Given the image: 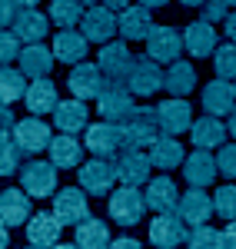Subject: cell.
I'll use <instances>...</instances> for the list:
<instances>
[{"instance_id":"28","label":"cell","mask_w":236,"mask_h":249,"mask_svg":"<svg viewBox=\"0 0 236 249\" xmlns=\"http://www.w3.org/2000/svg\"><path fill=\"white\" fill-rule=\"evenodd\" d=\"M150 160H153V166L157 170H177V166H183V143H177V136H170V133H163L150 146Z\"/></svg>"},{"instance_id":"33","label":"cell","mask_w":236,"mask_h":249,"mask_svg":"<svg viewBox=\"0 0 236 249\" xmlns=\"http://www.w3.org/2000/svg\"><path fill=\"white\" fill-rule=\"evenodd\" d=\"M77 246L80 249H110V226L100 219H83L77 226Z\"/></svg>"},{"instance_id":"7","label":"cell","mask_w":236,"mask_h":249,"mask_svg":"<svg viewBox=\"0 0 236 249\" xmlns=\"http://www.w3.org/2000/svg\"><path fill=\"white\" fill-rule=\"evenodd\" d=\"M90 193L77 190V186H67V190L54 193V213L63 226H80L83 219H90V203H87Z\"/></svg>"},{"instance_id":"17","label":"cell","mask_w":236,"mask_h":249,"mask_svg":"<svg viewBox=\"0 0 236 249\" xmlns=\"http://www.w3.org/2000/svg\"><path fill=\"white\" fill-rule=\"evenodd\" d=\"M217 170H219L217 156L210 153V150H200V146L183 160V176H186V183H190V186H200V190L217 179Z\"/></svg>"},{"instance_id":"36","label":"cell","mask_w":236,"mask_h":249,"mask_svg":"<svg viewBox=\"0 0 236 249\" xmlns=\"http://www.w3.org/2000/svg\"><path fill=\"white\" fill-rule=\"evenodd\" d=\"M23 96H27V73L3 67V73H0V100H3V107L17 103Z\"/></svg>"},{"instance_id":"4","label":"cell","mask_w":236,"mask_h":249,"mask_svg":"<svg viewBox=\"0 0 236 249\" xmlns=\"http://www.w3.org/2000/svg\"><path fill=\"white\" fill-rule=\"evenodd\" d=\"M80 34L90 40V43H110L113 34H120V14H113L110 7H87V14L80 20Z\"/></svg>"},{"instance_id":"51","label":"cell","mask_w":236,"mask_h":249,"mask_svg":"<svg viewBox=\"0 0 236 249\" xmlns=\"http://www.w3.org/2000/svg\"><path fill=\"white\" fill-rule=\"evenodd\" d=\"M180 3H183V7H203L206 0H180Z\"/></svg>"},{"instance_id":"35","label":"cell","mask_w":236,"mask_h":249,"mask_svg":"<svg viewBox=\"0 0 236 249\" xmlns=\"http://www.w3.org/2000/svg\"><path fill=\"white\" fill-rule=\"evenodd\" d=\"M83 7H87L83 0H50V20L60 30H73L83 20V14H87Z\"/></svg>"},{"instance_id":"54","label":"cell","mask_w":236,"mask_h":249,"mask_svg":"<svg viewBox=\"0 0 236 249\" xmlns=\"http://www.w3.org/2000/svg\"><path fill=\"white\" fill-rule=\"evenodd\" d=\"M20 3H23V7H37L40 0H20Z\"/></svg>"},{"instance_id":"48","label":"cell","mask_w":236,"mask_h":249,"mask_svg":"<svg viewBox=\"0 0 236 249\" xmlns=\"http://www.w3.org/2000/svg\"><path fill=\"white\" fill-rule=\"evenodd\" d=\"M226 37H230V40L236 43V10L230 14V17H226Z\"/></svg>"},{"instance_id":"20","label":"cell","mask_w":236,"mask_h":249,"mask_svg":"<svg viewBox=\"0 0 236 249\" xmlns=\"http://www.w3.org/2000/svg\"><path fill=\"white\" fill-rule=\"evenodd\" d=\"M203 110L213 116H230L236 110V87L226 83L223 77L206 83V90H203Z\"/></svg>"},{"instance_id":"40","label":"cell","mask_w":236,"mask_h":249,"mask_svg":"<svg viewBox=\"0 0 236 249\" xmlns=\"http://www.w3.org/2000/svg\"><path fill=\"white\" fill-rule=\"evenodd\" d=\"M213 203H217V213L223 219H236V186H219Z\"/></svg>"},{"instance_id":"15","label":"cell","mask_w":236,"mask_h":249,"mask_svg":"<svg viewBox=\"0 0 236 249\" xmlns=\"http://www.w3.org/2000/svg\"><path fill=\"white\" fill-rule=\"evenodd\" d=\"M117 163V176L123 186H140L150 179V170H153V160L143 153V150H123V153L113 160Z\"/></svg>"},{"instance_id":"49","label":"cell","mask_w":236,"mask_h":249,"mask_svg":"<svg viewBox=\"0 0 236 249\" xmlns=\"http://www.w3.org/2000/svg\"><path fill=\"white\" fill-rule=\"evenodd\" d=\"M103 7H110V10H123V7H130V0H100Z\"/></svg>"},{"instance_id":"11","label":"cell","mask_w":236,"mask_h":249,"mask_svg":"<svg viewBox=\"0 0 236 249\" xmlns=\"http://www.w3.org/2000/svg\"><path fill=\"white\" fill-rule=\"evenodd\" d=\"M186 219L180 213H160L157 219L150 223V243L160 249H173L180 243H186Z\"/></svg>"},{"instance_id":"1","label":"cell","mask_w":236,"mask_h":249,"mask_svg":"<svg viewBox=\"0 0 236 249\" xmlns=\"http://www.w3.org/2000/svg\"><path fill=\"white\" fill-rule=\"evenodd\" d=\"M120 126H123V150H143V146H153V143L160 140L157 107H140V110H133V116H127Z\"/></svg>"},{"instance_id":"34","label":"cell","mask_w":236,"mask_h":249,"mask_svg":"<svg viewBox=\"0 0 236 249\" xmlns=\"http://www.w3.org/2000/svg\"><path fill=\"white\" fill-rule=\"evenodd\" d=\"M14 34H17L23 43H40V40L47 37V17L37 14L34 7H27L17 17V23H14Z\"/></svg>"},{"instance_id":"47","label":"cell","mask_w":236,"mask_h":249,"mask_svg":"<svg viewBox=\"0 0 236 249\" xmlns=\"http://www.w3.org/2000/svg\"><path fill=\"white\" fill-rule=\"evenodd\" d=\"M0 126H3V130H14V126H17V120H14V113H10L7 107H3V113H0Z\"/></svg>"},{"instance_id":"32","label":"cell","mask_w":236,"mask_h":249,"mask_svg":"<svg viewBox=\"0 0 236 249\" xmlns=\"http://www.w3.org/2000/svg\"><path fill=\"white\" fill-rule=\"evenodd\" d=\"M193 87H197V67L186 63V60L170 63V70H166V93L186 96V93H193Z\"/></svg>"},{"instance_id":"26","label":"cell","mask_w":236,"mask_h":249,"mask_svg":"<svg viewBox=\"0 0 236 249\" xmlns=\"http://www.w3.org/2000/svg\"><path fill=\"white\" fill-rule=\"evenodd\" d=\"M87 103L83 100H60L57 110H54V123L60 126V133H80V130H87Z\"/></svg>"},{"instance_id":"16","label":"cell","mask_w":236,"mask_h":249,"mask_svg":"<svg viewBox=\"0 0 236 249\" xmlns=\"http://www.w3.org/2000/svg\"><path fill=\"white\" fill-rule=\"evenodd\" d=\"M60 230L63 223L57 219V213H34L27 223V243L37 249H54L60 243Z\"/></svg>"},{"instance_id":"52","label":"cell","mask_w":236,"mask_h":249,"mask_svg":"<svg viewBox=\"0 0 236 249\" xmlns=\"http://www.w3.org/2000/svg\"><path fill=\"white\" fill-rule=\"evenodd\" d=\"M230 133L236 136V110H233V113H230Z\"/></svg>"},{"instance_id":"37","label":"cell","mask_w":236,"mask_h":249,"mask_svg":"<svg viewBox=\"0 0 236 249\" xmlns=\"http://www.w3.org/2000/svg\"><path fill=\"white\" fill-rule=\"evenodd\" d=\"M20 156H23V146L17 143L14 130H3V136H0V173L3 176L20 173Z\"/></svg>"},{"instance_id":"50","label":"cell","mask_w":236,"mask_h":249,"mask_svg":"<svg viewBox=\"0 0 236 249\" xmlns=\"http://www.w3.org/2000/svg\"><path fill=\"white\" fill-rule=\"evenodd\" d=\"M143 7H150V10H157V7H166V0H137Z\"/></svg>"},{"instance_id":"22","label":"cell","mask_w":236,"mask_h":249,"mask_svg":"<svg viewBox=\"0 0 236 249\" xmlns=\"http://www.w3.org/2000/svg\"><path fill=\"white\" fill-rule=\"evenodd\" d=\"M54 60H57V53L47 50L43 43H27L23 53H20V70H23L30 80H43V77H50Z\"/></svg>"},{"instance_id":"24","label":"cell","mask_w":236,"mask_h":249,"mask_svg":"<svg viewBox=\"0 0 236 249\" xmlns=\"http://www.w3.org/2000/svg\"><path fill=\"white\" fill-rule=\"evenodd\" d=\"M146 203H150V210H157V213H177V206H180L177 183H173L170 176L150 179V186H146Z\"/></svg>"},{"instance_id":"29","label":"cell","mask_w":236,"mask_h":249,"mask_svg":"<svg viewBox=\"0 0 236 249\" xmlns=\"http://www.w3.org/2000/svg\"><path fill=\"white\" fill-rule=\"evenodd\" d=\"M226 133H230V126H223L219 116H213V113L200 116L197 123H193V143H197L200 150H213L219 143H226Z\"/></svg>"},{"instance_id":"55","label":"cell","mask_w":236,"mask_h":249,"mask_svg":"<svg viewBox=\"0 0 236 249\" xmlns=\"http://www.w3.org/2000/svg\"><path fill=\"white\" fill-rule=\"evenodd\" d=\"M226 3H230V7H236V0H226Z\"/></svg>"},{"instance_id":"13","label":"cell","mask_w":236,"mask_h":249,"mask_svg":"<svg viewBox=\"0 0 236 249\" xmlns=\"http://www.w3.org/2000/svg\"><path fill=\"white\" fill-rule=\"evenodd\" d=\"M67 87L73 90L77 100H97V96L103 93V87H107V77H103L100 63H77V67L70 70Z\"/></svg>"},{"instance_id":"39","label":"cell","mask_w":236,"mask_h":249,"mask_svg":"<svg viewBox=\"0 0 236 249\" xmlns=\"http://www.w3.org/2000/svg\"><path fill=\"white\" fill-rule=\"evenodd\" d=\"M213 67H217V77L236 80V43H223V47H217Z\"/></svg>"},{"instance_id":"46","label":"cell","mask_w":236,"mask_h":249,"mask_svg":"<svg viewBox=\"0 0 236 249\" xmlns=\"http://www.w3.org/2000/svg\"><path fill=\"white\" fill-rule=\"evenodd\" d=\"M110 249H140V243H137V239H130V236H120V239L110 243Z\"/></svg>"},{"instance_id":"42","label":"cell","mask_w":236,"mask_h":249,"mask_svg":"<svg viewBox=\"0 0 236 249\" xmlns=\"http://www.w3.org/2000/svg\"><path fill=\"white\" fill-rule=\"evenodd\" d=\"M217 163H219V173H223V176L236 179V143H223V146H219Z\"/></svg>"},{"instance_id":"10","label":"cell","mask_w":236,"mask_h":249,"mask_svg":"<svg viewBox=\"0 0 236 249\" xmlns=\"http://www.w3.org/2000/svg\"><path fill=\"white\" fill-rule=\"evenodd\" d=\"M183 47H186V40L177 27H153L146 37V53L160 63H177Z\"/></svg>"},{"instance_id":"38","label":"cell","mask_w":236,"mask_h":249,"mask_svg":"<svg viewBox=\"0 0 236 249\" xmlns=\"http://www.w3.org/2000/svg\"><path fill=\"white\" fill-rule=\"evenodd\" d=\"M186 249H226L223 246V232L213 226H193V232L186 236Z\"/></svg>"},{"instance_id":"2","label":"cell","mask_w":236,"mask_h":249,"mask_svg":"<svg viewBox=\"0 0 236 249\" xmlns=\"http://www.w3.org/2000/svg\"><path fill=\"white\" fill-rule=\"evenodd\" d=\"M146 210L150 203H146V193H140V186H120L110 196V219L117 226H137Z\"/></svg>"},{"instance_id":"45","label":"cell","mask_w":236,"mask_h":249,"mask_svg":"<svg viewBox=\"0 0 236 249\" xmlns=\"http://www.w3.org/2000/svg\"><path fill=\"white\" fill-rule=\"evenodd\" d=\"M223 246H226V249H236V219H230V226L223 230Z\"/></svg>"},{"instance_id":"6","label":"cell","mask_w":236,"mask_h":249,"mask_svg":"<svg viewBox=\"0 0 236 249\" xmlns=\"http://www.w3.org/2000/svg\"><path fill=\"white\" fill-rule=\"evenodd\" d=\"M97 107H100V116L110 120V123H123L127 116H133V90L127 83H107L103 93L97 96Z\"/></svg>"},{"instance_id":"9","label":"cell","mask_w":236,"mask_h":249,"mask_svg":"<svg viewBox=\"0 0 236 249\" xmlns=\"http://www.w3.org/2000/svg\"><path fill=\"white\" fill-rule=\"evenodd\" d=\"M80 186L90 193V196H107V193L113 190V179H120L117 176V163H107V160H90V163H80Z\"/></svg>"},{"instance_id":"53","label":"cell","mask_w":236,"mask_h":249,"mask_svg":"<svg viewBox=\"0 0 236 249\" xmlns=\"http://www.w3.org/2000/svg\"><path fill=\"white\" fill-rule=\"evenodd\" d=\"M54 249H80V246H77V243H73V246H67V243H57Z\"/></svg>"},{"instance_id":"27","label":"cell","mask_w":236,"mask_h":249,"mask_svg":"<svg viewBox=\"0 0 236 249\" xmlns=\"http://www.w3.org/2000/svg\"><path fill=\"white\" fill-rule=\"evenodd\" d=\"M183 40H186V50H190L193 57H210V53H217V30H213V23H206V20L190 23V27L183 30Z\"/></svg>"},{"instance_id":"3","label":"cell","mask_w":236,"mask_h":249,"mask_svg":"<svg viewBox=\"0 0 236 249\" xmlns=\"http://www.w3.org/2000/svg\"><path fill=\"white\" fill-rule=\"evenodd\" d=\"M127 87L133 90V96H153L157 90H163L166 87V73L160 70V60H153L150 53L146 57H137L133 67H130Z\"/></svg>"},{"instance_id":"21","label":"cell","mask_w":236,"mask_h":249,"mask_svg":"<svg viewBox=\"0 0 236 249\" xmlns=\"http://www.w3.org/2000/svg\"><path fill=\"white\" fill-rule=\"evenodd\" d=\"M177 213L186 219V223H193V226H203L213 213H217V203L206 196V193L200 190V186H190V193L186 196H180V206Z\"/></svg>"},{"instance_id":"56","label":"cell","mask_w":236,"mask_h":249,"mask_svg":"<svg viewBox=\"0 0 236 249\" xmlns=\"http://www.w3.org/2000/svg\"><path fill=\"white\" fill-rule=\"evenodd\" d=\"M157 249H160V246H157Z\"/></svg>"},{"instance_id":"14","label":"cell","mask_w":236,"mask_h":249,"mask_svg":"<svg viewBox=\"0 0 236 249\" xmlns=\"http://www.w3.org/2000/svg\"><path fill=\"white\" fill-rule=\"evenodd\" d=\"M157 116H160V130L170 136L183 133V130H193V110L183 96H173V100H163L157 107Z\"/></svg>"},{"instance_id":"44","label":"cell","mask_w":236,"mask_h":249,"mask_svg":"<svg viewBox=\"0 0 236 249\" xmlns=\"http://www.w3.org/2000/svg\"><path fill=\"white\" fill-rule=\"evenodd\" d=\"M23 10H27V7H23L20 0H0V20H3V30H7V23L14 27Z\"/></svg>"},{"instance_id":"25","label":"cell","mask_w":236,"mask_h":249,"mask_svg":"<svg viewBox=\"0 0 236 249\" xmlns=\"http://www.w3.org/2000/svg\"><path fill=\"white\" fill-rule=\"evenodd\" d=\"M23 103H27V110L34 116H43V113H54L57 110V87L50 83V77L43 80H34L30 87H27V96H23Z\"/></svg>"},{"instance_id":"31","label":"cell","mask_w":236,"mask_h":249,"mask_svg":"<svg viewBox=\"0 0 236 249\" xmlns=\"http://www.w3.org/2000/svg\"><path fill=\"white\" fill-rule=\"evenodd\" d=\"M80 160H83V143H77L73 133H63L50 143V163H57L60 170L80 166Z\"/></svg>"},{"instance_id":"19","label":"cell","mask_w":236,"mask_h":249,"mask_svg":"<svg viewBox=\"0 0 236 249\" xmlns=\"http://www.w3.org/2000/svg\"><path fill=\"white\" fill-rule=\"evenodd\" d=\"M153 30V10L150 7H123L120 10V37L123 40H146Z\"/></svg>"},{"instance_id":"23","label":"cell","mask_w":236,"mask_h":249,"mask_svg":"<svg viewBox=\"0 0 236 249\" xmlns=\"http://www.w3.org/2000/svg\"><path fill=\"white\" fill-rule=\"evenodd\" d=\"M0 213H3V226H27L30 223V193L3 190L0 193Z\"/></svg>"},{"instance_id":"18","label":"cell","mask_w":236,"mask_h":249,"mask_svg":"<svg viewBox=\"0 0 236 249\" xmlns=\"http://www.w3.org/2000/svg\"><path fill=\"white\" fill-rule=\"evenodd\" d=\"M14 136H17V143L23 146V153H40V150H50V143H54L50 126H47L43 120H37V116L20 120L17 126H14Z\"/></svg>"},{"instance_id":"41","label":"cell","mask_w":236,"mask_h":249,"mask_svg":"<svg viewBox=\"0 0 236 249\" xmlns=\"http://www.w3.org/2000/svg\"><path fill=\"white\" fill-rule=\"evenodd\" d=\"M20 43H23V40H20L14 30H10V34L3 30V37H0V60H3V67H7V63H14V60H20V53H23V50H20Z\"/></svg>"},{"instance_id":"43","label":"cell","mask_w":236,"mask_h":249,"mask_svg":"<svg viewBox=\"0 0 236 249\" xmlns=\"http://www.w3.org/2000/svg\"><path fill=\"white\" fill-rule=\"evenodd\" d=\"M230 17V3L226 0H206L203 3V20L206 23H217V20H226Z\"/></svg>"},{"instance_id":"30","label":"cell","mask_w":236,"mask_h":249,"mask_svg":"<svg viewBox=\"0 0 236 249\" xmlns=\"http://www.w3.org/2000/svg\"><path fill=\"white\" fill-rule=\"evenodd\" d=\"M87 43L90 40L83 34H77V30H60L54 37V53H57L60 63H80L87 57Z\"/></svg>"},{"instance_id":"8","label":"cell","mask_w":236,"mask_h":249,"mask_svg":"<svg viewBox=\"0 0 236 249\" xmlns=\"http://www.w3.org/2000/svg\"><path fill=\"white\" fill-rule=\"evenodd\" d=\"M20 183H23V190L30 193L34 199H47V196H54L57 193V163H27L23 170H20Z\"/></svg>"},{"instance_id":"12","label":"cell","mask_w":236,"mask_h":249,"mask_svg":"<svg viewBox=\"0 0 236 249\" xmlns=\"http://www.w3.org/2000/svg\"><path fill=\"white\" fill-rule=\"evenodd\" d=\"M133 60L137 57H130L127 43H103L97 63H100V70H103V77H107V83H127Z\"/></svg>"},{"instance_id":"5","label":"cell","mask_w":236,"mask_h":249,"mask_svg":"<svg viewBox=\"0 0 236 249\" xmlns=\"http://www.w3.org/2000/svg\"><path fill=\"white\" fill-rule=\"evenodd\" d=\"M87 150L93 156H100V160L120 156L123 153V126L120 123H110V120L87 126Z\"/></svg>"}]
</instances>
